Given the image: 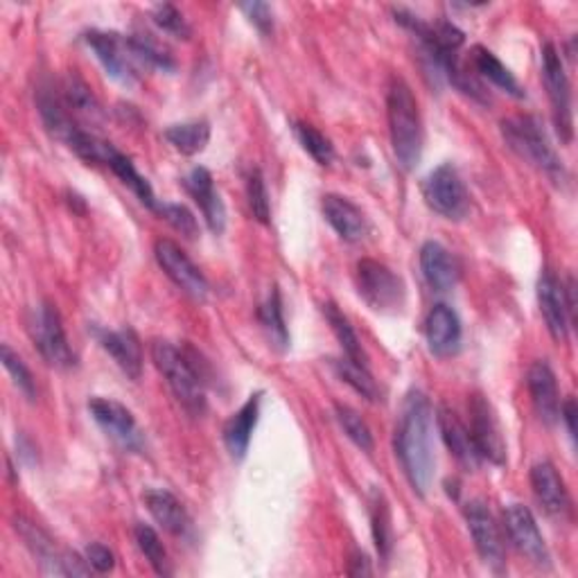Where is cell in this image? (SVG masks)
<instances>
[{
  "mask_svg": "<svg viewBox=\"0 0 578 578\" xmlns=\"http://www.w3.org/2000/svg\"><path fill=\"white\" fill-rule=\"evenodd\" d=\"M393 450L414 493L425 498L434 481V410L423 391H410L400 410Z\"/></svg>",
  "mask_w": 578,
  "mask_h": 578,
  "instance_id": "cell-1",
  "label": "cell"
},
{
  "mask_svg": "<svg viewBox=\"0 0 578 578\" xmlns=\"http://www.w3.org/2000/svg\"><path fill=\"white\" fill-rule=\"evenodd\" d=\"M391 148L397 165L412 172L423 156V122L414 91L403 77H393L386 96Z\"/></svg>",
  "mask_w": 578,
  "mask_h": 578,
  "instance_id": "cell-2",
  "label": "cell"
},
{
  "mask_svg": "<svg viewBox=\"0 0 578 578\" xmlns=\"http://www.w3.org/2000/svg\"><path fill=\"white\" fill-rule=\"evenodd\" d=\"M152 360L159 373L165 378L179 405L195 418L206 414V380L195 369L184 346L176 348L170 341L152 343Z\"/></svg>",
  "mask_w": 578,
  "mask_h": 578,
  "instance_id": "cell-3",
  "label": "cell"
},
{
  "mask_svg": "<svg viewBox=\"0 0 578 578\" xmlns=\"http://www.w3.org/2000/svg\"><path fill=\"white\" fill-rule=\"evenodd\" d=\"M502 137L506 145L528 165L547 174L552 182H565V165L554 152L547 131L536 116H513L502 120Z\"/></svg>",
  "mask_w": 578,
  "mask_h": 578,
  "instance_id": "cell-4",
  "label": "cell"
},
{
  "mask_svg": "<svg viewBox=\"0 0 578 578\" xmlns=\"http://www.w3.org/2000/svg\"><path fill=\"white\" fill-rule=\"evenodd\" d=\"M355 283L360 296L375 313H395L405 305V283L386 264L364 258L355 266Z\"/></svg>",
  "mask_w": 578,
  "mask_h": 578,
  "instance_id": "cell-5",
  "label": "cell"
},
{
  "mask_svg": "<svg viewBox=\"0 0 578 578\" xmlns=\"http://www.w3.org/2000/svg\"><path fill=\"white\" fill-rule=\"evenodd\" d=\"M30 332L41 358L55 369H73L77 358L68 343L57 305L41 303L30 321Z\"/></svg>",
  "mask_w": 578,
  "mask_h": 578,
  "instance_id": "cell-6",
  "label": "cell"
},
{
  "mask_svg": "<svg viewBox=\"0 0 578 578\" xmlns=\"http://www.w3.org/2000/svg\"><path fill=\"white\" fill-rule=\"evenodd\" d=\"M423 197L427 206L450 221H461L470 212V195L459 176L457 167L443 163L427 174L423 184Z\"/></svg>",
  "mask_w": 578,
  "mask_h": 578,
  "instance_id": "cell-7",
  "label": "cell"
},
{
  "mask_svg": "<svg viewBox=\"0 0 578 578\" xmlns=\"http://www.w3.org/2000/svg\"><path fill=\"white\" fill-rule=\"evenodd\" d=\"M86 46L91 48L107 70V75L124 86H133L139 81V66H143L131 48L129 36H122L118 32H102L91 30L84 34Z\"/></svg>",
  "mask_w": 578,
  "mask_h": 578,
  "instance_id": "cell-8",
  "label": "cell"
},
{
  "mask_svg": "<svg viewBox=\"0 0 578 578\" xmlns=\"http://www.w3.org/2000/svg\"><path fill=\"white\" fill-rule=\"evenodd\" d=\"M543 79L547 86V96L552 102V116L558 139L563 143H571L574 139V111H571V88L563 66V57L558 55L554 43L543 46Z\"/></svg>",
  "mask_w": 578,
  "mask_h": 578,
  "instance_id": "cell-9",
  "label": "cell"
},
{
  "mask_svg": "<svg viewBox=\"0 0 578 578\" xmlns=\"http://www.w3.org/2000/svg\"><path fill=\"white\" fill-rule=\"evenodd\" d=\"M468 414H470V436L481 461H491L493 466L506 464V443L498 423V416L488 403L486 395L472 393L468 400Z\"/></svg>",
  "mask_w": 578,
  "mask_h": 578,
  "instance_id": "cell-10",
  "label": "cell"
},
{
  "mask_svg": "<svg viewBox=\"0 0 578 578\" xmlns=\"http://www.w3.org/2000/svg\"><path fill=\"white\" fill-rule=\"evenodd\" d=\"M464 515H466L470 538L481 560L491 569L502 571L506 565V547H504L500 524L491 513V509H488L483 502L475 500L466 504Z\"/></svg>",
  "mask_w": 578,
  "mask_h": 578,
  "instance_id": "cell-11",
  "label": "cell"
},
{
  "mask_svg": "<svg viewBox=\"0 0 578 578\" xmlns=\"http://www.w3.org/2000/svg\"><path fill=\"white\" fill-rule=\"evenodd\" d=\"M504 531L511 541V545L536 567L549 569L552 567V554L538 528L536 517L524 506V504H511L504 511Z\"/></svg>",
  "mask_w": 578,
  "mask_h": 578,
  "instance_id": "cell-12",
  "label": "cell"
},
{
  "mask_svg": "<svg viewBox=\"0 0 578 578\" xmlns=\"http://www.w3.org/2000/svg\"><path fill=\"white\" fill-rule=\"evenodd\" d=\"M154 255L165 276L179 287L184 294H188L195 301H206L208 296V281L201 274L199 266L188 258V253L167 238L156 240Z\"/></svg>",
  "mask_w": 578,
  "mask_h": 578,
  "instance_id": "cell-13",
  "label": "cell"
},
{
  "mask_svg": "<svg viewBox=\"0 0 578 578\" xmlns=\"http://www.w3.org/2000/svg\"><path fill=\"white\" fill-rule=\"evenodd\" d=\"M88 412L94 421L118 443L120 448L129 452H139L143 448V438L137 425V418L131 412L111 397H91L88 400Z\"/></svg>",
  "mask_w": 578,
  "mask_h": 578,
  "instance_id": "cell-14",
  "label": "cell"
},
{
  "mask_svg": "<svg viewBox=\"0 0 578 578\" xmlns=\"http://www.w3.org/2000/svg\"><path fill=\"white\" fill-rule=\"evenodd\" d=\"M538 305L543 319L547 324L549 335L554 341H565L569 335V324H571V313H569V303L565 294V285L558 281L554 272H543L538 281Z\"/></svg>",
  "mask_w": 578,
  "mask_h": 578,
  "instance_id": "cell-15",
  "label": "cell"
},
{
  "mask_svg": "<svg viewBox=\"0 0 578 578\" xmlns=\"http://www.w3.org/2000/svg\"><path fill=\"white\" fill-rule=\"evenodd\" d=\"M427 346L436 358H452L461 348V321L455 309L446 303H436L425 321Z\"/></svg>",
  "mask_w": 578,
  "mask_h": 578,
  "instance_id": "cell-16",
  "label": "cell"
},
{
  "mask_svg": "<svg viewBox=\"0 0 578 578\" xmlns=\"http://www.w3.org/2000/svg\"><path fill=\"white\" fill-rule=\"evenodd\" d=\"M526 386L533 410L545 425H556L560 418V393L556 373L547 362H533L526 373Z\"/></svg>",
  "mask_w": 578,
  "mask_h": 578,
  "instance_id": "cell-17",
  "label": "cell"
},
{
  "mask_svg": "<svg viewBox=\"0 0 578 578\" xmlns=\"http://www.w3.org/2000/svg\"><path fill=\"white\" fill-rule=\"evenodd\" d=\"M436 427L443 436V443H446L450 455L457 459L459 466L466 470H477L481 464V457L475 448L470 429L464 425V421L457 416L455 410L448 405H438L436 410Z\"/></svg>",
  "mask_w": 578,
  "mask_h": 578,
  "instance_id": "cell-18",
  "label": "cell"
},
{
  "mask_svg": "<svg viewBox=\"0 0 578 578\" xmlns=\"http://www.w3.org/2000/svg\"><path fill=\"white\" fill-rule=\"evenodd\" d=\"M321 210L332 231L346 242H360L369 233V219L364 210L341 195H326Z\"/></svg>",
  "mask_w": 578,
  "mask_h": 578,
  "instance_id": "cell-19",
  "label": "cell"
},
{
  "mask_svg": "<svg viewBox=\"0 0 578 578\" xmlns=\"http://www.w3.org/2000/svg\"><path fill=\"white\" fill-rule=\"evenodd\" d=\"M528 479H531L533 495H536L538 504L547 515L563 517L569 511V493L565 479L560 477V472L552 461H541L533 466Z\"/></svg>",
  "mask_w": 578,
  "mask_h": 578,
  "instance_id": "cell-20",
  "label": "cell"
},
{
  "mask_svg": "<svg viewBox=\"0 0 578 578\" xmlns=\"http://www.w3.org/2000/svg\"><path fill=\"white\" fill-rule=\"evenodd\" d=\"M186 190L190 193V197L197 201L206 225L212 233H225L227 229V208L225 201H221L219 193L215 190V182H212V174L206 167H195L188 176H186Z\"/></svg>",
  "mask_w": 578,
  "mask_h": 578,
  "instance_id": "cell-21",
  "label": "cell"
},
{
  "mask_svg": "<svg viewBox=\"0 0 578 578\" xmlns=\"http://www.w3.org/2000/svg\"><path fill=\"white\" fill-rule=\"evenodd\" d=\"M421 272L434 292H450L459 283L461 266L446 247L429 240L421 249Z\"/></svg>",
  "mask_w": 578,
  "mask_h": 578,
  "instance_id": "cell-22",
  "label": "cell"
},
{
  "mask_svg": "<svg viewBox=\"0 0 578 578\" xmlns=\"http://www.w3.org/2000/svg\"><path fill=\"white\" fill-rule=\"evenodd\" d=\"M100 346L111 355L118 369L129 378L139 380L143 373V348L139 335L131 328L122 330H98Z\"/></svg>",
  "mask_w": 578,
  "mask_h": 578,
  "instance_id": "cell-23",
  "label": "cell"
},
{
  "mask_svg": "<svg viewBox=\"0 0 578 578\" xmlns=\"http://www.w3.org/2000/svg\"><path fill=\"white\" fill-rule=\"evenodd\" d=\"M143 502L150 511V515L176 538L188 536L190 531V515L186 506L179 502V498L172 495L165 488H150L143 495Z\"/></svg>",
  "mask_w": 578,
  "mask_h": 578,
  "instance_id": "cell-24",
  "label": "cell"
},
{
  "mask_svg": "<svg viewBox=\"0 0 578 578\" xmlns=\"http://www.w3.org/2000/svg\"><path fill=\"white\" fill-rule=\"evenodd\" d=\"M260 403H262V393L249 395L247 403L225 425L227 450L236 461H242L249 452L251 436H253L258 418H260Z\"/></svg>",
  "mask_w": 578,
  "mask_h": 578,
  "instance_id": "cell-25",
  "label": "cell"
},
{
  "mask_svg": "<svg viewBox=\"0 0 578 578\" xmlns=\"http://www.w3.org/2000/svg\"><path fill=\"white\" fill-rule=\"evenodd\" d=\"M36 107H39V113H41V120L43 124H46V129L53 133V137L62 143H68L73 139V133L77 129H81L70 109L66 107L64 98L59 91H55V88L51 86H41L39 94H36Z\"/></svg>",
  "mask_w": 578,
  "mask_h": 578,
  "instance_id": "cell-26",
  "label": "cell"
},
{
  "mask_svg": "<svg viewBox=\"0 0 578 578\" xmlns=\"http://www.w3.org/2000/svg\"><path fill=\"white\" fill-rule=\"evenodd\" d=\"M14 528L19 531V536L25 541L28 549L32 552V556L41 563V567L46 569L48 574H57V576H66L64 563H66V554H59L55 549V543L51 541V536L43 528H39L34 522L25 520V517H17L14 520Z\"/></svg>",
  "mask_w": 578,
  "mask_h": 578,
  "instance_id": "cell-27",
  "label": "cell"
},
{
  "mask_svg": "<svg viewBox=\"0 0 578 578\" xmlns=\"http://www.w3.org/2000/svg\"><path fill=\"white\" fill-rule=\"evenodd\" d=\"M470 62H472V68L486 77L491 84H495L500 91L509 94L511 98L515 100H522L524 98V88L520 86V81L515 79V75L483 46H475L472 53H470Z\"/></svg>",
  "mask_w": 578,
  "mask_h": 578,
  "instance_id": "cell-28",
  "label": "cell"
},
{
  "mask_svg": "<svg viewBox=\"0 0 578 578\" xmlns=\"http://www.w3.org/2000/svg\"><path fill=\"white\" fill-rule=\"evenodd\" d=\"M258 321L264 328L266 337H270L272 346L285 352L290 348V332L285 326V313H283V298L279 287H272L270 296L258 307Z\"/></svg>",
  "mask_w": 578,
  "mask_h": 578,
  "instance_id": "cell-29",
  "label": "cell"
},
{
  "mask_svg": "<svg viewBox=\"0 0 578 578\" xmlns=\"http://www.w3.org/2000/svg\"><path fill=\"white\" fill-rule=\"evenodd\" d=\"M165 139L176 152H182L186 156H195L204 152L210 141V124L206 120L172 124L165 129Z\"/></svg>",
  "mask_w": 578,
  "mask_h": 578,
  "instance_id": "cell-30",
  "label": "cell"
},
{
  "mask_svg": "<svg viewBox=\"0 0 578 578\" xmlns=\"http://www.w3.org/2000/svg\"><path fill=\"white\" fill-rule=\"evenodd\" d=\"M116 176H118V179L133 193V195H137L139 199H141V204H145L148 208H152V210H159V204H156V195H154V190H152V186H150V182L145 179V176L137 170V165H133L131 163V159L129 156H124V154H120V152H116L113 156H111V161H109V165H107Z\"/></svg>",
  "mask_w": 578,
  "mask_h": 578,
  "instance_id": "cell-31",
  "label": "cell"
},
{
  "mask_svg": "<svg viewBox=\"0 0 578 578\" xmlns=\"http://www.w3.org/2000/svg\"><path fill=\"white\" fill-rule=\"evenodd\" d=\"M335 371L355 393H360L364 400H369V403H382V400H384L382 397L384 393H382L380 384L373 380V375L367 369V364L355 362L350 358H343V360L335 362Z\"/></svg>",
  "mask_w": 578,
  "mask_h": 578,
  "instance_id": "cell-32",
  "label": "cell"
},
{
  "mask_svg": "<svg viewBox=\"0 0 578 578\" xmlns=\"http://www.w3.org/2000/svg\"><path fill=\"white\" fill-rule=\"evenodd\" d=\"M62 98L66 102V107L70 109V113H77V116H84V118H100L102 116V109L91 91V86H88L77 73H70L64 84H62Z\"/></svg>",
  "mask_w": 578,
  "mask_h": 578,
  "instance_id": "cell-33",
  "label": "cell"
},
{
  "mask_svg": "<svg viewBox=\"0 0 578 578\" xmlns=\"http://www.w3.org/2000/svg\"><path fill=\"white\" fill-rule=\"evenodd\" d=\"M324 317L330 324L337 341L341 343L346 358L367 364V355H364V348H362V343L358 339V332H355V328L350 326L348 317L341 313V309L335 303H326L324 305Z\"/></svg>",
  "mask_w": 578,
  "mask_h": 578,
  "instance_id": "cell-34",
  "label": "cell"
},
{
  "mask_svg": "<svg viewBox=\"0 0 578 578\" xmlns=\"http://www.w3.org/2000/svg\"><path fill=\"white\" fill-rule=\"evenodd\" d=\"M371 531H373V541L378 547V554L382 558V563H389L391 556V547H393V528H391V511H389V502L382 495V491L371 493Z\"/></svg>",
  "mask_w": 578,
  "mask_h": 578,
  "instance_id": "cell-35",
  "label": "cell"
},
{
  "mask_svg": "<svg viewBox=\"0 0 578 578\" xmlns=\"http://www.w3.org/2000/svg\"><path fill=\"white\" fill-rule=\"evenodd\" d=\"M79 159H84L86 163H96V165H109L111 156L118 152L111 143L98 139L96 133L91 131H84L77 129L73 133V139L66 143Z\"/></svg>",
  "mask_w": 578,
  "mask_h": 578,
  "instance_id": "cell-36",
  "label": "cell"
},
{
  "mask_svg": "<svg viewBox=\"0 0 578 578\" xmlns=\"http://www.w3.org/2000/svg\"><path fill=\"white\" fill-rule=\"evenodd\" d=\"M335 416H337L339 427L355 443V446H358L362 452L371 455L375 448V443H373V434H371V427L367 425V421L348 405H335Z\"/></svg>",
  "mask_w": 578,
  "mask_h": 578,
  "instance_id": "cell-37",
  "label": "cell"
},
{
  "mask_svg": "<svg viewBox=\"0 0 578 578\" xmlns=\"http://www.w3.org/2000/svg\"><path fill=\"white\" fill-rule=\"evenodd\" d=\"M133 536H137V545L143 552V556L148 558V563L152 565V569L159 576H170L172 567H170L167 552L159 538V533L148 524H137V528H133Z\"/></svg>",
  "mask_w": 578,
  "mask_h": 578,
  "instance_id": "cell-38",
  "label": "cell"
},
{
  "mask_svg": "<svg viewBox=\"0 0 578 578\" xmlns=\"http://www.w3.org/2000/svg\"><path fill=\"white\" fill-rule=\"evenodd\" d=\"M294 137L298 141V145L313 156L319 165H330L335 159V148L332 143L324 137L319 129H315L313 124H305V122H294Z\"/></svg>",
  "mask_w": 578,
  "mask_h": 578,
  "instance_id": "cell-39",
  "label": "cell"
},
{
  "mask_svg": "<svg viewBox=\"0 0 578 578\" xmlns=\"http://www.w3.org/2000/svg\"><path fill=\"white\" fill-rule=\"evenodd\" d=\"M129 41H131L133 53H137V57L143 66L159 68L163 73H170L176 68L172 55L163 46H159V43L150 34H131Z\"/></svg>",
  "mask_w": 578,
  "mask_h": 578,
  "instance_id": "cell-40",
  "label": "cell"
},
{
  "mask_svg": "<svg viewBox=\"0 0 578 578\" xmlns=\"http://www.w3.org/2000/svg\"><path fill=\"white\" fill-rule=\"evenodd\" d=\"M0 360H3V367L12 375L17 389L30 400V403H34V400H36V382H34L30 369L25 367V362L19 358V355L8 343H3V348H0Z\"/></svg>",
  "mask_w": 578,
  "mask_h": 578,
  "instance_id": "cell-41",
  "label": "cell"
},
{
  "mask_svg": "<svg viewBox=\"0 0 578 578\" xmlns=\"http://www.w3.org/2000/svg\"><path fill=\"white\" fill-rule=\"evenodd\" d=\"M247 199H249V208H251L253 217L258 221H262V225H266V221H270V217H272V204H270V193H266L264 176L258 167L249 172Z\"/></svg>",
  "mask_w": 578,
  "mask_h": 578,
  "instance_id": "cell-42",
  "label": "cell"
},
{
  "mask_svg": "<svg viewBox=\"0 0 578 578\" xmlns=\"http://www.w3.org/2000/svg\"><path fill=\"white\" fill-rule=\"evenodd\" d=\"M159 215L167 221V225L182 233L188 240H195L199 236L197 217L184 206V204H159Z\"/></svg>",
  "mask_w": 578,
  "mask_h": 578,
  "instance_id": "cell-43",
  "label": "cell"
},
{
  "mask_svg": "<svg viewBox=\"0 0 578 578\" xmlns=\"http://www.w3.org/2000/svg\"><path fill=\"white\" fill-rule=\"evenodd\" d=\"M152 21L163 30L167 32L170 36H176V39H190L193 30L188 25V21L184 19V14L176 10L174 6L170 3H161L152 10Z\"/></svg>",
  "mask_w": 578,
  "mask_h": 578,
  "instance_id": "cell-44",
  "label": "cell"
},
{
  "mask_svg": "<svg viewBox=\"0 0 578 578\" xmlns=\"http://www.w3.org/2000/svg\"><path fill=\"white\" fill-rule=\"evenodd\" d=\"M240 10L258 28V32L270 34L274 30V10L270 3H260V0H253V3L240 6Z\"/></svg>",
  "mask_w": 578,
  "mask_h": 578,
  "instance_id": "cell-45",
  "label": "cell"
},
{
  "mask_svg": "<svg viewBox=\"0 0 578 578\" xmlns=\"http://www.w3.org/2000/svg\"><path fill=\"white\" fill-rule=\"evenodd\" d=\"M86 563L91 565V569H96L100 574H109L116 567V556L109 547L94 543V545L86 547Z\"/></svg>",
  "mask_w": 578,
  "mask_h": 578,
  "instance_id": "cell-46",
  "label": "cell"
},
{
  "mask_svg": "<svg viewBox=\"0 0 578 578\" xmlns=\"http://www.w3.org/2000/svg\"><path fill=\"white\" fill-rule=\"evenodd\" d=\"M576 416H578V410H576V400L574 397H567L565 403H560V418L567 427V434L571 440H576Z\"/></svg>",
  "mask_w": 578,
  "mask_h": 578,
  "instance_id": "cell-47",
  "label": "cell"
},
{
  "mask_svg": "<svg viewBox=\"0 0 578 578\" xmlns=\"http://www.w3.org/2000/svg\"><path fill=\"white\" fill-rule=\"evenodd\" d=\"M350 563H352L350 569H348L350 576H371L373 574V569L369 565V558L364 554H355Z\"/></svg>",
  "mask_w": 578,
  "mask_h": 578,
  "instance_id": "cell-48",
  "label": "cell"
}]
</instances>
